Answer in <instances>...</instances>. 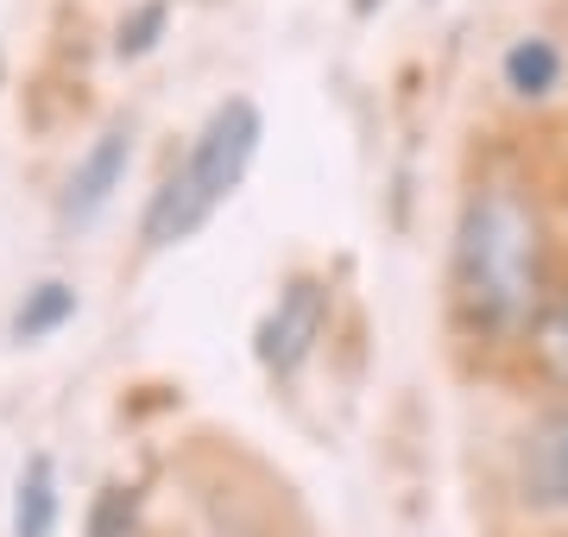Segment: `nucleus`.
Listing matches in <instances>:
<instances>
[{
    "instance_id": "20e7f679",
    "label": "nucleus",
    "mask_w": 568,
    "mask_h": 537,
    "mask_svg": "<svg viewBox=\"0 0 568 537\" xmlns=\"http://www.w3.org/2000/svg\"><path fill=\"white\" fill-rule=\"evenodd\" d=\"M126 171H133V126L114 121V126H102V133L89 140V152L77 159V171L63 178V196H58L63 227H89V222H102L108 203L121 196Z\"/></svg>"
},
{
    "instance_id": "0eeeda50",
    "label": "nucleus",
    "mask_w": 568,
    "mask_h": 537,
    "mask_svg": "<svg viewBox=\"0 0 568 537\" xmlns=\"http://www.w3.org/2000/svg\"><path fill=\"white\" fill-rule=\"evenodd\" d=\"M58 531V468L51 455H26L13 480V537H51Z\"/></svg>"
},
{
    "instance_id": "6e6552de",
    "label": "nucleus",
    "mask_w": 568,
    "mask_h": 537,
    "mask_svg": "<svg viewBox=\"0 0 568 537\" xmlns=\"http://www.w3.org/2000/svg\"><path fill=\"white\" fill-rule=\"evenodd\" d=\"M77 311H82V297H77V285H70V278H39V285L20 297V311H13V323H7V335L26 348V342L58 335Z\"/></svg>"
},
{
    "instance_id": "f8f14e48",
    "label": "nucleus",
    "mask_w": 568,
    "mask_h": 537,
    "mask_svg": "<svg viewBox=\"0 0 568 537\" xmlns=\"http://www.w3.org/2000/svg\"><path fill=\"white\" fill-rule=\"evenodd\" d=\"M373 7H379V0H354V13H373Z\"/></svg>"
},
{
    "instance_id": "9b49d317",
    "label": "nucleus",
    "mask_w": 568,
    "mask_h": 537,
    "mask_svg": "<svg viewBox=\"0 0 568 537\" xmlns=\"http://www.w3.org/2000/svg\"><path fill=\"white\" fill-rule=\"evenodd\" d=\"M133 518H140L133 487H102L95 513H89V537H133Z\"/></svg>"
},
{
    "instance_id": "f03ea898",
    "label": "nucleus",
    "mask_w": 568,
    "mask_h": 537,
    "mask_svg": "<svg viewBox=\"0 0 568 537\" xmlns=\"http://www.w3.org/2000/svg\"><path fill=\"white\" fill-rule=\"evenodd\" d=\"M260 140H265L260 102L227 95V102L209 108V121L196 126L183 165L164 171V184L152 190V203H145V215H140L145 247L164 253V247H183L190 234H203L209 215L246 184V171H253V159H260Z\"/></svg>"
},
{
    "instance_id": "7ed1b4c3",
    "label": "nucleus",
    "mask_w": 568,
    "mask_h": 537,
    "mask_svg": "<svg viewBox=\"0 0 568 537\" xmlns=\"http://www.w3.org/2000/svg\"><path fill=\"white\" fill-rule=\"evenodd\" d=\"M323 330H328V285L323 278H291V285L278 291V304H272L265 323H260V361L278 373V379H291V373L316 354Z\"/></svg>"
},
{
    "instance_id": "423d86ee",
    "label": "nucleus",
    "mask_w": 568,
    "mask_h": 537,
    "mask_svg": "<svg viewBox=\"0 0 568 537\" xmlns=\"http://www.w3.org/2000/svg\"><path fill=\"white\" fill-rule=\"evenodd\" d=\"M562 44L544 39V32H525V39L506 44V58H499V83L518 95V102H549L556 89H562Z\"/></svg>"
},
{
    "instance_id": "ddd939ff",
    "label": "nucleus",
    "mask_w": 568,
    "mask_h": 537,
    "mask_svg": "<svg viewBox=\"0 0 568 537\" xmlns=\"http://www.w3.org/2000/svg\"><path fill=\"white\" fill-rule=\"evenodd\" d=\"M0 83H7V51H0Z\"/></svg>"
},
{
    "instance_id": "9d476101",
    "label": "nucleus",
    "mask_w": 568,
    "mask_h": 537,
    "mask_svg": "<svg viewBox=\"0 0 568 537\" xmlns=\"http://www.w3.org/2000/svg\"><path fill=\"white\" fill-rule=\"evenodd\" d=\"M530 330H537V354L549 361V373H556V379H568V291L556 297V304H544V311H537V323H530Z\"/></svg>"
},
{
    "instance_id": "f257e3e1",
    "label": "nucleus",
    "mask_w": 568,
    "mask_h": 537,
    "mask_svg": "<svg viewBox=\"0 0 568 537\" xmlns=\"http://www.w3.org/2000/svg\"><path fill=\"white\" fill-rule=\"evenodd\" d=\"M455 297L487 335H518L544 311V227L506 184L474 190L455 222Z\"/></svg>"
},
{
    "instance_id": "39448f33",
    "label": "nucleus",
    "mask_w": 568,
    "mask_h": 537,
    "mask_svg": "<svg viewBox=\"0 0 568 537\" xmlns=\"http://www.w3.org/2000/svg\"><path fill=\"white\" fill-rule=\"evenodd\" d=\"M518 499L530 513H568V405H549L518 443Z\"/></svg>"
},
{
    "instance_id": "1a4fd4ad",
    "label": "nucleus",
    "mask_w": 568,
    "mask_h": 537,
    "mask_svg": "<svg viewBox=\"0 0 568 537\" xmlns=\"http://www.w3.org/2000/svg\"><path fill=\"white\" fill-rule=\"evenodd\" d=\"M164 32H171V0H133L121 20H114V39H108V51L121 63H140L152 58L164 44Z\"/></svg>"
}]
</instances>
